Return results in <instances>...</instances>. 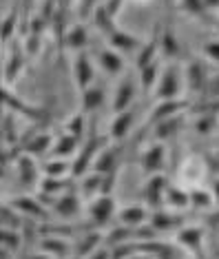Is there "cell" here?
I'll list each match as a JSON object with an SVG mask.
<instances>
[{
	"label": "cell",
	"instance_id": "cell-10",
	"mask_svg": "<svg viewBox=\"0 0 219 259\" xmlns=\"http://www.w3.org/2000/svg\"><path fill=\"white\" fill-rule=\"evenodd\" d=\"M175 241L197 259H204V231L199 226H182L175 233Z\"/></svg>",
	"mask_w": 219,
	"mask_h": 259
},
{
	"label": "cell",
	"instance_id": "cell-33",
	"mask_svg": "<svg viewBox=\"0 0 219 259\" xmlns=\"http://www.w3.org/2000/svg\"><path fill=\"white\" fill-rule=\"evenodd\" d=\"M191 206V188H184L180 184H170L166 191V208L170 210H186Z\"/></svg>",
	"mask_w": 219,
	"mask_h": 259
},
{
	"label": "cell",
	"instance_id": "cell-12",
	"mask_svg": "<svg viewBox=\"0 0 219 259\" xmlns=\"http://www.w3.org/2000/svg\"><path fill=\"white\" fill-rule=\"evenodd\" d=\"M188 107H191V104H188V100H184V98H177V100H159L155 107L151 109L149 126L157 124V122H162V120H168V117H175V115L184 113Z\"/></svg>",
	"mask_w": 219,
	"mask_h": 259
},
{
	"label": "cell",
	"instance_id": "cell-21",
	"mask_svg": "<svg viewBox=\"0 0 219 259\" xmlns=\"http://www.w3.org/2000/svg\"><path fill=\"white\" fill-rule=\"evenodd\" d=\"M100 246H104V237H102V233L96 228V231H86V233L80 235L73 252H75V257L78 259H89L93 252L100 248Z\"/></svg>",
	"mask_w": 219,
	"mask_h": 259
},
{
	"label": "cell",
	"instance_id": "cell-53",
	"mask_svg": "<svg viewBox=\"0 0 219 259\" xmlns=\"http://www.w3.org/2000/svg\"><path fill=\"white\" fill-rule=\"evenodd\" d=\"M131 259H155V257H151V255H149V252H144V250H140V252H138V255H133Z\"/></svg>",
	"mask_w": 219,
	"mask_h": 259
},
{
	"label": "cell",
	"instance_id": "cell-39",
	"mask_svg": "<svg viewBox=\"0 0 219 259\" xmlns=\"http://www.w3.org/2000/svg\"><path fill=\"white\" fill-rule=\"evenodd\" d=\"M93 22H96V27L104 33L106 38H109L113 31H117V27H115V18H113V16H111L109 11H106V9L102 7V5H98V7L93 9Z\"/></svg>",
	"mask_w": 219,
	"mask_h": 259
},
{
	"label": "cell",
	"instance_id": "cell-54",
	"mask_svg": "<svg viewBox=\"0 0 219 259\" xmlns=\"http://www.w3.org/2000/svg\"><path fill=\"white\" fill-rule=\"evenodd\" d=\"M217 142H219V135H217Z\"/></svg>",
	"mask_w": 219,
	"mask_h": 259
},
{
	"label": "cell",
	"instance_id": "cell-19",
	"mask_svg": "<svg viewBox=\"0 0 219 259\" xmlns=\"http://www.w3.org/2000/svg\"><path fill=\"white\" fill-rule=\"evenodd\" d=\"M106 40H109V47H111V49L120 51L122 56L133 54V51H140L142 45H144L138 36H133V33H128V31H124V29H117V31H113Z\"/></svg>",
	"mask_w": 219,
	"mask_h": 259
},
{
	"label": "cell",
	"instance_id": "cell-48",
	"mask_svg": "<svg viewBox=\"0 0 219 259\" xmlns=\"http://www.w3.org/2000/svg\"><path fill=\"white\" fill-rule=\"evenodd\" d=\"M42 36H38V33H29L27 36V42H25V54L29 56H38L40 49H42Z\"/></svg>",
	"mask_w": 219,
	"mask_h": 259
},
{
	"label": "cell",
	"instance_id": "cell-23",
	"mask_svg": "<svg viewBox=\"0 0 219 259\" xmlns=\"http://www.w3.org/2000/svg\"><path fill=\"white\" fill-rule=\"evenodd\" d=\"M104 178L106 175L98 173V170H89L86 175H82L80 178V184H78V193L84 199L91 202L93 197L102 195V188H104Z\"/></svg>",
	"mask_w": 219,
	"mask_h": 259
},
{
	"label": "cell",
	"instance_id": "cell-5",
	"mask_svg": "<svg viewBox=\"0 0 219 259\" xmlns=\"http://www.w3.org/2000/svg\"><path fill=\"white\" fill-rule=\"evenodd\" d=\"M166 160H168V153H166L164 142H155V140H153V142L149 146H144V151H142L140 168L146 178H149V175H157L166 166Z\"/></svg>",
	"mask_w": 219,
	"mask_h": 259
},
{
	"label": "cell",
	"instance_id": "cell-51",
	"mask_svg": "<svg viewBox=\"0 0 219 259\" xmlns=\"http://www.w3.org/2000/svg\"><path fill=\"white\" fill-rule=\"evenodd\" d=\"M210 191H212V197H215V204L219 206V178L210 182Z\"/></svg>",
	"mask_w": 219,
	"mask_h": 259
},
{
	"label": "cell",
	"instance_id": "cell-42",
	"mask_svg": "<svg viewBox=\"0 0 219 259\" xmlns=\"http://www.w3.org/2000/svg\"><path fill=\"white\" fill-rule=\"evenodd\" d=\"M18 31V7H11L9 11L3 14V40L5 42H11V38H16Z\"/></svg>",
	"mask_w": 219,
	"mask_h": 259
},
{
	"label": "cell",
	"instance_id": "cell-16",
	"mask_svg": "<svg viewBox=\"0 0 219 259\" xmlns=\"http://www.w3.org/2000/svg\"><path fill=\"white\" fill-rule=\"evenodd\" d=\"M149 224L155 228L157 233L180 231V228L184 226V222H182V217L177 215V210H170V208H157V210H153Z\"/></svg>",
	"mask_w": 219,
	"mask_h": 259
},
{
	"label": "cell",
	"instance_id": "cell-41",
	"mask_svg": "<svg viewBox=\"0 0 219 259\" xmlns=\"http://www.w3.org/2000/svg\"><path fill=\"white\" fill-rule=\"evenodd\" d=\"M0 241H3V248L9 252L20 250L22 246V231H14V228H0Z\"/></svg>",
	"mask_w": 219,
	"mask_h": 259
},
{
	"label": "cell",
	"instance_id": "cell-28",
	"mask_svg": "<svg viewBox=\"0 0 219 259\" xmlns=\"http://www.w3.org/2000/svg\"><path fill=\"white\" fill-rule=\"evenodd\" d=\"M159 36H162V31H153V36L146 40L144 45H142V49L138 51V58H135V67H138V71L140 69H144V67H149V64H153L157 60V51H159Z\"/></svg>",
	"mask_w": 219,
	"mask_h": 259
},
{
	"label": "cell",
	"instance_id": "cell-22",
	"mask_svg": "<svg viewBox=\"0 0 219 259\" xmlns=\"http://www.w3.org/2000/svg\"><path fill=\"white\" fill-rule=\"evenodd\" d=\"M22 69H25V51L18 49L14 45L7 56V60H5V69H3V78H5V84L11 87L14 82L18 80V75L22 73Z\"/></svg>",
	"mask_w": 219,
	"mask_h": 259
},
{
	"label": "cell",
	"instance_id": "cell-47",
	"mask_svg": "<svg viewBox=\"0 0 219 259\" xmlns=\"http://www.w3.org/2000/svg\"><path fill=\"white\" fill-rule=\"evenodd\" d=\"M202 98L206 102H215V100H219V73L210 75L208 84H206V89L202 91Z\"/></svg>",
	"mask_w": 219,
	"mask_h": 259
},
{
	"label": "cell",
	"instance_id": "cell-30",
	"mask_svg": "<svg viewBox=\"0 0 219 259\" xmlns=\"http://www.w3.org/2000/svg\"><path fill=\"white\" fill-rule=\"evenodd\" d=\"M53 142H56V140L51 138L49 131L33 133L31 138L25 142V149H22V151L29 153V155H33V157H42V155H47V153H51Z\"/></svg>",
	"mask_w": 219,
	"mask_h": 259
},
{
	"label": "cell",
	"instance_id": "cell-44",
	"mask_svg": "<svg viewBox=\"0 0 219 259\" xmlns=\"http://www.w3.org/2000/svg\"><path fill=\"white\" fill-rule=\"evenodd\" d=\"M217 126H219V117L215 113H204L197 122H195V131L199 135H208V133L215 131Z\"/></svg>",
	"mask_w": 219,
	"mask_h": 259
},
{
	"label": "cell",
	"instance_id": "cell-52",
	"mask_svg": "<svg viewBox=\"0 0 219 259\" xmlns=\"http://www.w3.org/2000/svg\"><path fill=\"white\" fill-rule=\"evenodd\" d=\"M25 259H53L51 255H47V252H42V250H40V252H35V255H27Z\"/></svg>",
	"mask_w": 219,
	"mask_h": 259
},
{
	"label": "cell",
	"instance_id": "cell-14",
	"mask_svg": "<svg viewBox=\"0 0 219 259\" xmlns=\"http://www.w3.org/2000/svg\"><path fill=\"white\" fill-rule=\"evenodd\" d=\"M117 220H120L122 226H128L135 231V228L149 224L151 208L146 204H128V206H124L122 210H117Z\"/></svg>",
	"mask_w": 219,
	"mask_h": 259
},
{
	"label": "cell",
	"instance_id": "cell-31",
	"mask_svg": "<svg viewBox=\"0 0 219 259\" xmlns=\"http://www.w3.org/2000/svg\"><path fill=\"white\" fill-rule=\"evenodd\" d=\"M104 98H106V91H104V87H100V84H93V87H89V89L80 91L82 113H93V111H98L104 104Z\"/></svg>",
	"mask_w": 219,
	"mask_h": 259
},
{
	"label": "cell",
	"instance_id": "cell-18",
	"mask_svg": "<svg viewBox=\"0 0 219 259\" xmlns=\"http://www.w3.org/2000/svg\"><path fill=\"white\" fill-rule=\"evenodd\" d=\"M40 250L51 255L53 259H69L71 257V244L60 235H42V239L38 241Z\"/></svg>",
	"mask_w": 219,
	"mask_h": 259
},
{
	"label": "cell",
	"instance_id": "cell-9",
	"mask_svg": "<svg viewBox=\"0 0 219 259\" xmlns=\"http://www.w3.org/2000/svg\"><path fill=\"white\" fill-rule=\"evenodd\" d=\"M86 213H89V217H91V222H93V226H96V228L109 224L117 215L113 195H98V197H93L91 202H89V206H86Z\"/></svg>",
	"mask_w": 219,
	"mask_h": 259
},
{
	"label": "cell",
	"instance_id": "cell-3",
	"mask_svg": "<svg viewBox=\"0 0 219 259\" xmlns=\"http://www.w3.org/2000/svg\"><path fill=\"white\" fill-rule=\"evenodd\" d=\"M210 62L206 58H193L191 62L184 67V82L186 89L195 93V96H202V91L206 89L210 80Z\"/></svg>",
	"mask_w": 219,
	"mask_h": 259
},
{
	"label": "cell",
	"instance_id": "cell-11",
	"mask_svg": "<svg viewBox=\"0 0 219 259\" xmlns=\"http://www.w3.org/2000/svg\"><path fill=\"white\" fill-rule=\"evenodd\" d=\"M73 80H75V87H78L80 91L89 89V87H93V82H96V64H93L91 56L86 54V51H80V54H75V60H73Z\"/></svg>",
	"mask_w": 219,
	"mask_h": 259
},
{
	"label": "cell",
	"instance_id": "cell-8",
	"mask_svg": "<svg viewBox=\"0 0 219 259\" xmlns=\"http://www.w3.org/2000/svg\"><path fill=\"white\" fill-rule=\"evenodd\" d=\"M9 202L14 204L22 215H25V220H31V222H49V217H51V208L40 202L38 195H35V197L33 195H18L14 199H9Z\"/></svg>",
	"mask_w": 219,
	"mask_h": 259
},
{
	"label": "cell",
	"instance_id": "cell-13",
	"mask_svg": "<svg viewBox=\"0 0 219 259\" xmlns=\"http://www.w3.org/2000/svg\"><path fill=\"white\" fill-rule=\"evenodd\" d=\"M120 157H122L120 146L106 144L104 149L98 153V157H96V162H93L91 170H98V173H102V175L117 173V170H120Z\"/></svg>",
	"mask_w": 219,
	"mask_h": 259
},
{
	"label": "cell",
	"instance_id": "cell-34",
	"mask_svg": "<svg viewBox=\"0 0 219 259\" xmlns=\"http://www.w3.org/2000/svg\"><path fill=\"white\" fill-rule=\"evenodd\" d=\"M42 175L47 178H73V160L49 157L47 162H42Z\"/></svg>",
	"mask_w": 219,
	"mask_h": 259
},
{
	"label": "cell",
	"instance_id": "cell-24",
	"mask_svg": "<svg viewBox=\"0 0 219 259\" xmlns=\"http://www.w3.org/2000/svg\"><path fill=\"white\" fill-rule=\"evenodd\" d=\"M62 47H64V49H69V51H75V54L86 51V47H89V31H86V27L82 25V22L69 27L67 33H64V38H62Z\"/></svg>",
	"mask_w": 219,
	"mask_h": 259
},
{
	"label": "cell",
	"instance_id": "cell-46",
	"mask_svg": "<svg viewBox=\"0 0 219 259\" xmlns=\"http://www.w3.org/2000/svg\"><path fill=\"white\" fill-rule=\"evenodd\" d=\"M202 58L210 64H219V40H206L202 45Z\"/></svg>",
	"mask_w": 219,
	"mask_h": 259
},
{
	"label": "cell",
	"instance_id": "cell-43",
	"mask_svg": "<svg viewBox=\"0 0 219 259\" xmlns=\"http://www.w3.org/2000/svg\"><path fill=\"white\" fill-rule=\"evenodd\" d=\"M64 131L71 133V135H75V138H84V131H86V124H84V113H73L69 117L67 122H64Z\"/></svg>",
	"mask_w": 219,
	"mask_h": 259
},
{
	"label": "cell",
	"instance_id": "cell-27",
	"mask_svg": "<svg viewBox=\"0 0 219 259\" xmlns=\"http://www.w3.org/2000/svg\"><path fill=\"white\" fill-rule=\"evenodd\" d=\"M80 138H75V135H71L64 131L60 138L53 142V149H51V157H64V160H69V157H75L80 151Z\"/></svg>",
	"mask_w": 219,
	"mask_h": 259
},
{
	"label": "cell",
	"instance_id": "cell-37",
	"mask_svg": "<svg viewBox=\"0 0 219 259\" xmlns=\"http://www.w3.org/2000/svg\"><path fill=\"white\" fill-rule=\"evenodd\" d=\"M27 224L25 215L16 208L11 202L3 204V222H0V228H14V231H22V226Z\"/></svg>",
	"mask_w": 219,
	"mask_h": 259
},
{
	"label": "cell",
	"instance_id": "cell-38",
	"mask_svg": "<svg viewBox=\"0 0 219 259\" xmlns=\"http://www.w3.org/2000/svg\"><path fill=\"white\" fill-rule=\"evenodd\" d=\"M191 206L197 210H210L215 206V197H212L210 188L204 186H191Z\"/></svg>",
	"mask_w": 219,
	"mask_h": 259
},
{
	"label": "cell",
	"instance_id": "cell-4",
	"mask_svg": "<svg viewBox=\"0 0 219 259\" xmlns=\"http://www.w3.org/2000/svg\"><path fill=\"white\" fill-rule=\"evenodd\" d=\"M14 168H16V178L25 188H33L40 184V173H42V164H38V157L29 155V153L20 151L14 157Z\"/></svg>",
	"mask_w": 219,
	"mask_h": 259
},
{
	"label": "cell",
	"instance_id": "cell-45",
	"mask_svg": "<svg viewBox=\"0 0 219 259\" xmlns=\"http://www.w3.org/2000/svg\"><path fill=\"white\" fill-rule=\"evenodd\" d=\"M180 9L184 11V14L193 16V18H199V16H204L208 7H206V0H180Z\"/></svg>",
	"mask_w": 219,
	"mask_h": 259
},
{
	"label": "cell",
	"instance_id": "cell-20",
	"mask_svg": "<svg viewBox=\"0 0 219 259\" xmlns=\"http://www.w3.org/2000/svg\"><path fill=\"white\" fill-rule=\"evenodd\" d=\"M204 175H206V164H204L202 157H197V155L188 157V160L180 166V180L188 186H199V182L204 180Z\"/></svg>",
	"mask_w": 219,
	"mask_h": 259
},
{
	"label": "cell",
	"instance_id": "cell-49",
	"mask_svg": "<svg viewBox=\"0 0 219 259\" xmlns=\"http://www.w3.org/2000/svg\"><path fill=\"white\" fill-rule=\"evenodd\" d=\"M100 5H102V7L117 20V16H120V11H122V7H124V0H102Z\"/></svg>",
	"mask_w": 219,
	"mask_h": 259
},
{
	"label": "cell",
	"instance_id": "cell-29",
	"mask_svg": "<svg viewBox=\"0 0 219 259\" xmlns=\"http://www.w3.org/2000/svg\"><path fill=\"white\" fill-rule=\"evenodd\" d=\"M133 124H135V111L133 109H126V111H122V113H115L113 122H111V140H115V142L124 140L128 133H131Z\"/></svg>",
	"mask_w": 219,
	"mask_h": 259
},
{
	"label": "cell",
	"instance_id": "cell-56",
	"mask_svg": "<svg viewBox=\"0 0 219 259\" xmlns=\"http://www.w3.org/2000/svg\"><path fill=\"white\" fill-rule=\"evenodd\" d=\"M217 16H219V9H217Z\"/></svg>",
	"mask_w": 219,
	"mask_h": 259
},
{
	"label": "cell",
	"instance_id": "cell-2",
	"mask_svg": "<svg viewBox=\"0 0 219 259\" xmlns=\"http://www.w3.org/2000/svg\"><path fill=\"white\" fill-rule=\"evenodd\" d=\"M106 146L104 138H98V135H89V140L84 142V146L78 151V155L73 157V180H80L82 175H86L91 170L93 162H96L98 153Z\"/></svg>",
	"mask_w": 219,
	"mask_h": 259
},
{
	"label": "cell",
	"instance_id": "cell-32",
	"mask_svg": "<svg viewBox=\"0 0 219 259\" xmlns=\"http://www.w3.org/2000/svg\"><path fill=\"white\" fill-rule=\"evenodd\" d=\"M69 191H71V178H47V175H42V180L38 184V193L53 199H58Z\"/></svg>",
	"mask_w": 219,
	"mask_h": 259
},
{
	"label": "cell",
	"instance_id": "cell-40",
	"mask_svg": "<svg viewBox=\"0 0 219 259\" xmlns=\"http://www.w3.org/2000/svg\"><path fill=\"white\" fill-rule=\"evenodd\" d=\"M18 140V131H16V115L11 111L3 113V146L5 151H9L11 144H16Z\"/></svg>",
	"mask_w": 219,
	"mask_h": 259
},
{
	"label": "cell",
	"instance_id": "cell-1",
	"mask_svg": "<svg viewBox=\"0 0 219 259\" xmlns=\"http://www.w3.org/2000/svg\"><path fill=\"white\" fill-rule=\"evenodd\" d=\"M186 82H184V69L177 67L175 62H166L162 67V75H159V82L155 87V100H177L182 98V91H184Z\"/></svg>",
	"mask_w": 219,
	"mask_h": 259
},
{
	"label": "cell",
	"instance_id": "cell-55",
	"mask_svg": "<svg viewBox=\"0 0 219 259\" xmlns=\"http://www.w3.org/2000/svg\"><path fill=\"white\" fill-rule=\"evenodd\" d=\"M217 117H219V111H217Z\"/></svg>",
	"mask_w": 219,
	"mask_h": 259
},
{
	"label": "cell",
	"instance_id": "cell-50",
	"mask_svg": "<svg viewBox=\"0 0 219 259\" xmlns=\"http://www.w3.org/2000/svg\"><path fill=\"white\" fill-rule=\"evenodd\" d=\"M89 259H113V257H111V248L104 244V246H100V248L93 252V255L89 257Z\"/></svg>",
	"mask_w": 219,
	"mask_h": 259
},
{
	"label": "cell",
	"instance_id": "cell-7",
	"mask_svg": "<svg viewBox=\"0 0 219 259\" xmlns=\"http://www.w3.org/2000/svg\"><path fill=\"white\" fill-rule=\"evenodd\" d=\"M135 96H138V80H135L131 73H126L117 82V87L113 91V100H111L113 113H122V111L131 109L135 102Z\"/></svg>",
	"mask_w": 219,
	"mask_h": 259
},
{
	"label": "cell",
	"instance_id": "cell-6",
	"mask_svg": "<svg viewBox=\"0 0 219 259\" xmlns=\"http://www.w3.org/2000/svg\"><path fill=\"white\" fill-rule=\"evenodd\" d=\"M168 182L162 173L157 175H149L146 178V184L142 186V199L149 206L151 210H157L162 206H166V191H168Z\"/></svg>",
	"mask_w": 219,
	"mask_h": 259
},
{
	"label": "cell",
	"instance_id": "cell-35",
	"mask_svg": "<svg viewBox=\"0 0 219 259\" xmlns=\"http://www.w3.org/2000/svg\"><path fill=\"white\" fill-rule=\"evenodd\" d=\"M162 67H164V64L159 60H155L153 64H149V67L140 69V87H142V91H144V93H153V91H155V87L159 82V75H162Z\"/></svg>",
	"mask_w": 219,
	"mask_h": 259
},
{
	"label": "cell",
	"instance_id": "cell-17",
	"mask_svg": "<svg viewBox=\"0 0 219 259\" xmlns=\"http://www.w3.org/2000/svg\"><path fill=\"white\" fill-rule=\"evenodd\" d=\"M3 109L5 111H14V113H22L25 117H29V120H40V117H42L40 109L25 104L20 98L11 93V89L7 84H3Z\"/></svg>",
	"mask_w": 219,
	"mask_h": 259
},
{
	"label": "cell",
	"instance_id": "cell-26",
	"mask_svg": "<svg viewBox=\"0 0 219 259\" xmlns=\"http://www.w3.org/2000/svg\"><path fill=\"white\" fill-rule=\"evenodd\" d=\"M182 126H184V113L157 122V124H153V140L155 142H166V140L175 138L182 131Z\"/></svg>",
	"mask_w": 219,
	"mask_h": 259
},
{
	"label": "cell",
	"instance_id": "cell-36",
	"mask_svg": "<svg viewBox=\"0 0 219 259\" xmlns=\"http://www.w3.org/2000/svg\"><path fill=\"white\" fill-rule=\"evenodd\" d=\"M180 38L175 36L173 31H168V29H164L162 36H159V54H162V58H168L170 62L177 60L180 58Z\"/></svg>",
	"mask_w": 219,
	"mask_h": 259
},
{
	"label": "cell",
	"instance_id": "cell-25",
	"mask_svg": "<svg viewBox=\"0 0 219 259\" xmlns=\"http://www.w3.org/2000/svg\"><path fill=\"white\" fill-rule=\"evenodd\" d=\"M98 64L106 75H120V73H124V67H126L124 56L120 54V51L111 49V47L109 49H102L98 54Z\"/></svg>",
	"mask_w": 219,
	"mask_h": 259
},
{
	"label": "cell",
	"instance_id": "cell-15",
	"mask_svg": "<svg viewBox=\"0 0 219 259\" xmlns=\"http://www.w3.org/2000/svg\"><path fill=\"white\" fill-rule=\"evenodd\" d=\"M82 210V195H78L75 191H69L64 193V195H60L56 199V204H53L51 213L58 215L60 220H73V217H78Z\"/></svg>",
	"mask_w": 219,
	"mask_h": 259
}]
</instances>
